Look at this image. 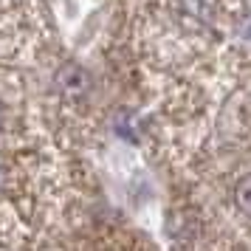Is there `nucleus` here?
I'll use <instances>...</instances> for the list:
<instances>
[{
	"instance_id": "obj_1",
	"label": "nucleus",
	"mask_w": 251,
	"mask_h": 251,
	"mask_svg": "<svg viewBox=\"0 0 251 251\" xmlns=\"http://www.w3.org/2000/svg\"><path fill=\"white\" fill-rule=\"evenodd\" d=\"M54 88H57L59 96H65V99H82L88 88H91V76L85 74L82 65L76 62H68V65H62V68L54 74Z\"/></svg>"
},
{
	"instance_id": "obj_2",
	"label": "nucleus",
	"mask_w": 251,
	"mask_h": 251,
	"mask_svg": "<svg viewBox=\"0 0 251 251\" xmlns=\"http://www.w3.org/2000/svg\"><path fill=\"white\" fill-rule=\"evenodd\" d=\"M234 203H237V209L246 217H251V172L243 175L237 181V186H234Z\"/></svg>"
},
{
	"instance_id": "obj_3",
	"label": "nucleus",
	"mask_w": 251,
	"mask_h": 251,
	"mask_svg": "<svg viewBox=\"0 0 251 251\" xmlns=\"http://www.w3.org/2000/svg\"><path fill=\"white\" fill-rule=\"evenodd\" d=\"M0 125H3V107H0Z\"/></svg>"
}]
</instances>
